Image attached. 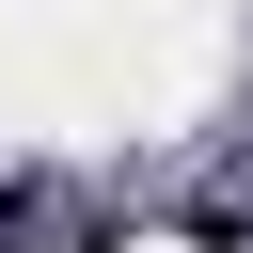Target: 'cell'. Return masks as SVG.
I'll return each instance as SVG.
<instances>
[{
	"label": "cell",
	"instance_id": "cell-1",
	"mask_svg": "<svg viewBox=\"0 0 253 253\" xmlns=\"http://www.w3.org/2000/svg\"><path fill=\"white\" fill-rule=\"evenodd\" d=\"M0 237H32V174H0Z\"/></svg>",
	"mask_w": 253,
	"mask_h": 253
}]
</instances>
